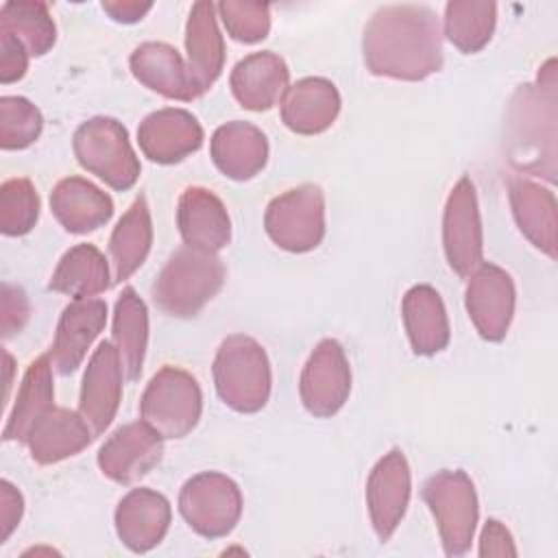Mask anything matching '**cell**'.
Wrapping results in <instances>:
<instances>
[{
	"instance_id": "obj_1",
	"label": "cell",
	"mask_w": 558,
	"mask_h": 558,
	"mask_svg": "<svg viewBox=\"0 0 558 558\" xmlns=\"http://www.w3.org/2000/svg\"><path fill=\"white\" fill-rule=\"evenodd\" d=\"M371 74L423 81L442 65V28L425 4H386L373 13L362 37Z\"/></svg>"
},
{
	"instance_id": "obj_2",
	"label": "cell",
	"mask_w": 558,
	"mask_h": 558,
	"mask_svg": "<svg viewBox=\"0 0 558 558\" xmlns=\"http://www.w3.org/2000/svg\"><path fill=\"white\" fill-rule=\"evenodd\" d=\"M556 59H547L536 83L519 85L504 126L508 161L527 174L556 181V120H558Z\"/></svg>"
},
{
	"instance_id": "obj_3",
	"label": "cell",
	"mask_w": 558,
	"mask_h": 558,
	"mask_svg": "<svg viewBox=\"0 0 558 558\" xmlns=\"http://www.w3.org/2000/svg\"><path fill=\"white\" fill-rule=\"evenodd\" d=\"M225 264L216 253L181 246L153 283L155 305L174 318L196 316L222 288Z\"/></svg>"
},
{
	"instance_id": "obj_4",
	"label": "cell",
	"mask_w": 558,
	"mask_h": 558,
	"mask_svg": "<svg viewBox=\"0 0 558 558\" xmlns=\"http://www.w3.org/2000/svg\"><path fill=\"white\" fill-rule=\"evenodd\" d=\"M214 384L225 405L235 412H259L270 397L272 373L264 347L244 333L227 336L214 357Z\"/></svg>"
},
{
	"instance_id": "obj_5",
	"label": "cell",
	"mask_w": 558,
	"mask_h": 558,
	"mask_svg": "<svg viewBox=\"0 0 558 558\" xmlns=\"http://www.w3.org/2000/svg\"><path fill=\"white\" fill-rule=\"evenodd\" d=\"M74 155L87 172L96 174L113 190H131L140 179V159L131 146L126 129L105 116L85 120L72 137Z\"/></svg>"
},
{
	"instance_id": "obj_6",
	"label": "cell",
	"mask_w": 558,
	"mask_h": 558,
	"mask_svg": "<svg viewBox=\"0 0 558 558\" xmlns=\"http://www.w3.org/2000/svg\"><path fill=\"white\" fill-rule=\"evenodd\" d=\"M203 412V392L194 375L179 366L159 368L144 388L140 416L161 438L187 436Z\"/></svg>"
},
{
	"instance_id": "obj_7",
	"label": "cell",
	"mask_w": 558,
	"mask_h": 558,
	"mask_svg": "<svg viewBox=\"0 0 558 558\" xmlns=\"http://www.w3.org/2000/svg\"><path fill=\"white\" fill-rule=\"evenodd\" d=\"M423 499L436 521L445 554H466L480 517L477 495L471 477L460 469L438 471L423 484Z\"/></svg>"
},
{
	"instance_id": "obj_8",
	"label": "cell",
	"mask_w": 558,
	"mask_h": 558,
	"mask_svg": "<svg viewBox=\"0 0 558 558\" xmlns=\"http://www.w3.org/2000/svg\"><path fill=\"white\" fill-rule=\"evenodd\" d=\"M268 238L283 251L307 253L325 238V194L314 183H303L275 196L264 214Z\"/></svg>"
},
{
	"instance_id": "obj_9",
	"label": "cell",
	"mask_w": 558,
	"mask_h": 558,
	"mask_svg": "<svg viewBox=\"0 0 558 558\" xmlns=\"http://www.w3.org/2000/svg\"><path fill=\"white\" fill-rule=\"evenodd\" d=\"M179 512L196 534L222 538L240 521V486L218 471L196 473L179 490Z\"/></svg>"
},
{
	"instance_id": "obj_10",
	"label": "cell",
	"mask_w": 558,
	"mask_h": 558,
	"mask_svg": "<svg viewBox=\"0 0 558 558\" xmlns=\"http://www.w3.org/2000/svg\"><path fill=\"white\" fill-rule=\"evenodd\" d=\"M442 248L447 264L460 277H469L484 255V233L475 185L460 177L451 187L442 214Z\"/></svg>"
},
{
	"instance_id": "obj_11",
	"label": "cell",
	"mask_w": 558,
	"mask_h": 558,
	"mask_svg": "<svg viewBox=\"0 0 558 558\" xmlns=\"http://www.w3.org/2000/svg\"><path fill=\"white\" fill-rule=\"evenodd\" d=\"M351 392V366L338 340L325 338L310 353L301 379L299 395L305 410L314 416H333Z\"/></svg>"
},
{
	"instance_id": "obj_12",
	"label": "cell",
	"mask_w": 558,
	"mask_h": 558,
	"mask_svg": "<svg viewBox=\"0 0 558 558\" xmlns=\"http://www.w3.org/2000/svg\"><path fill=\"white\" fill-rule=\"evenodd\" d=\"M517 290L512 277L495 264H480L471 275L464 292V305L477 333L488 342L506 338L514 316Z\"/></svg>"
},
{
	"instance_id": "obj_13",
	"label": "cell",
	"mask_w": 558,
	"mask_h": 558,
	"mask_svg": "<svg viewBox=\"0 0 558 558\" xmlns=\"http://www.w3.org/2000/svg\"><path fill=\"white\" fill-rule=\"evenodd\" d=\"M412 493L410 464L401 449L384 453L366 480V506L373 530L381 543L390 541L399 527Z\"/></svg>"
},
{
	"instance_id": "obj_14",
	"label": "cell",
	"mask_w": 558,
	"mask_h": 558,
	"mask_svg": "<svg viewBox=\"0 0 558 558\" xmlns=\"http://www.w3.org/2000/svg\"><path fill=\"white\" fill-rule=\"evenodd\" d=\"M122 377L124 368L113 342H100L85 366L78 395V412L94 436H100L116 418L122 399Z\"/></svg>"
},
{
	"instance_id": "obj_15",
	"label": "cell",
	"mask_w": 558,
	"mask_h": 558,
	"mask_svg": "<svg viewBox=\"0 0 558 558\" xmlns=\"http://www.w3.org/2000/svg\"><path fill=\"white\" fill-rule=\"evenodd\" d=\"M163 453V438L144 421L118 427L98 449V466L105 477L118 484H133L144 477Z\"/></svg>"
},
{
	"instance_id": "obj_16",
	"label": "cell",
	"mask_w": 558,
	"mask_h": 558,
	"mask_svg": "<svg viewBox=\"0 0 558 558\" xmlns=\"http://www.w3.org/2000/svg\"><path fill=\"white\" fill-rule=\"evenodd\" d=\"M137 144L150 161L177 163L201 148L203 126L190 111L163 107L140 122Z\"/></svg>"
},
{
	"instance_id": "obj_17",
	"label": "cell",
	"mask_w": 558,
	"mask_h": 558,
	"mask_svg": "<svg viewBox=\"0 0 558 558\" xmlns=\"http://www.w3.org/2000/svg\"><path fill=\"white\" fill-rule=\"evenodd\" d=\"M107 323V303L100 299H74L61 312L54 340L48 351L59 375L74 373Z\"/></svg>"
},
{
	"instance_id": "obj_18",
	"label": "cell",
	"mask_w": 558,
	"mask_h": 558,
	"mask_svg": "<svg viewBox=\"0 0 558 558\" xmlns=\"http://www.w3.org/2000/svg\"><path fill=\"white\" fill-rule=\"evenodd\" d=\"M170 501L161 493L133 488L116 508V534L133 554H146L163 541L170 527Z\"/></svg>"
},
{
	"instance_id": "obj_19",
	"label": "cell",
	"mask_w": 558,
	"mask_h": 558,
	"mask_svg": "<svg viewBox=\"0 0 558 558\" xmlns=\"http://www.w3.org/2000/svg\"><path fill=\"white\" fill-rule=\"evenodd\" d=\"M177 225L185 246L218 253L231 240V218L225 203L207 187H185L177 205Z\"/></svg>"
},
{
	"instance_id": "obj_20",
	"label": "cell",
	"mask_w": 558,
	"mask_h": 558,
	"mask_svg": "<svg viewBox=\"0 0 558 558\" xmlns=\"http://www.w3.org/2000/svg\"><path fill=\"white\" fill-rule=\"evenodd\" d=\"M187 72L194 89L203 96L220 76L225 65V39L216 20V4L194 2L185 24Z\"/></svg>"
},
{
	"instance_id": "obj_21",
	"label": "cell",
	"mask_w": 558,
	"mask_h": 558,
	"mask_svg": "<svg viewBox=\"0 0 558 558\" xmlns=\"http://www.w3.org/2000/svg\"><path fill=\"white\" fill-rule=\"evenodd\" d=\"M290 70L286 61L270 52H253L235 63L229 76L233 98L248 111H268L281 102L290 87Z\"/></svg>"
},
{
	"instance_id": "obj_22",
	"label": "cell",
	"mask_w": 558,
	"mask_h": 558,
	"mask_svg": "<svg viewBox=\"0 0 558 558\" xmlns=\"http://www.w3.org/2000/svg\"><path fill=\"white\" fill-rule=\"evenodd\" d=\"M281 120L299 135L327 131L340 113V92L323 76H305L290 85L281 98Z\"/></svg>"
},
{
	"instance_id": "obj_23",
	"label": "cell",
	"mask_w": 558,
	"mask_h": 558,
	"mask_svg": "<svg viewBox=\"0 0 558 558\" xmlns=\"http://www.w3.org/2000/svg\"><path fill=\"white\" fill-rule=\"evenodd\" d=\"M214 166L233 181H248L268 161V140L251 122L231 120L220 124L209 144Z\"/></svg>"
},
{
	"instance_id": "obj_24",
	"label": "cell",
	"mask_w": 558,
	"mask_h": 558,
	"mask_svg": "<svg viewBox=\"0 0 558 558\" xmlns=\"http://www.w3.org/2000/svg\"><path fill=\"white\" fill-rule=\"evenodd\" d=\"M508 198L519 231L545 255L556 257L558 246V220L556 196L549 187L525 177L508 179Z\"/></svg>"
},
{
	"instance_id": "obj_25",
	"label": "cell",
	"mask_w": 558,
	"mask_h": 558,
	"mask_svg": "<svg viewBox=\"0 0 558 558\" xmlns=\"http://www.w3.org/2000/svg\"><path fill=\"white\" fill-rule=\"evenodd\" d=\"M133 76L148 89L172 98L190 102L198 98V92L192 85L187 63L179 50L163 41L140 44L129 59Z\"/></svg>"
},
{
	"instance_id": "obj_26",
	"label": "cell",
	"mask_w": 558,
	"mask_h": 558,
	"mask_svg": "<svg viewBox=\"0 0 558 558\" xmlns=\"http://www.w3.org/2000/svg\"><path fill=\"white\" fill-rule=\"evenodd\" d=\"M50 209L70 233H89L113 216V201L107 192L83 177H65L50 192Z\"/></svg>"
},
{
	"instance_id": "obj_27",
	"label": "cell",
	"mask_w": 558,
	"mask_h": 558,
	"mask_svg": "<svg viewBox=\"0 0 558 558\" xmlns=\"http://www.w3.org/2000/svg\"><path fill=\"white\" fill-rule=\"evenodd\" d=\"M94 438L92 427L81 412L52 408L28 434L26 447L37 464H57L81 453Z\"/></svg>"
},
{
	"instance_id": "obj_28",
	"label": "cell",
	"mask_w": 558,
	"mask_h": 558,
	"mask_svg": "<svg viewBox=\"0 0 558 558\" xmlns=\"http://www.w3.org/2000/svg\"><path fill=\"white\" fill-rule=\"evenodd\" d=\"M403 327L416 355H436L449 344V318L440 294L427 286H412L401 303Z\"/></svg>"
},
{
	"instance_id": "obj_29",
	"label": "cell",
	"mask_w": 558,
	"mask_h": 558,
	"mask_svg": "<svg viewBox=\"0 0 558 558\" xmlns=\"http://www.w3.org/2000/svg\"><path fill=\"white\" fill-rule=\"evenodd\" d=\"M52 362L46 355L33 360L22 377L15 403L7 416L2 438L26 442L35 425L54 408V386H52Z\"/></svg>"
},
{
	"instance_id": "obj_30",
	"label": "cell",
	"mask_w": 558,
	"mask_h": 558,
	"mask_svg": "<svg viewBox=\"0 0 558 558\" xmlns=\"http://www.w3.org/2000/svg\"><path fill=\"white\" fill-rule=\"evenodd\" d=\"M153 244V220L146 196H137L122 214L109 238L113 279L126 281L146 259Z\"/></svg>"
},
{
	"instance_id": "obj_31",
	"label": "cell",
	"mask_w": 558,
	"mask_h": 558,
	"mask_svg": "<svg viewBox=\"0 0 558 558\" xmlns=\"http://www.w3.org/2000/svg\"><path fill=\"white\" fill-rule=\"evenodd\" d=\"M111 336L124 368V377L135 381L142 373L148 347V310L133 288H124L116 301Z\"/></svg>"
},
{
	"instance_id": "obj_32",
	"label": "cell",
	"mask_w": 558,
	"mask_h": 558,
	"mask_svg": "<svg viewBox=\"0 0 558 558\" xmlns=\"http://www.w3.org/2000/svg\"><path fill=\"white\" fill-rule=\"evenodd\" d=\"M111 283L109 264L94 244H76L59 259L48 288L74 299H92Z\"/></svg>"
},
{
	"instance_id": "obj_33",
	"label": "cell",
	"mask_w": 558,
	"mask_h": 558,
	"mask_svg": "<svg viewBox=\"0 0 558 558\" xmlns=\"http://www.w3.org/2000/svg\"><path fill=\"white\" fill-rule=\"evenodd\" d=\"M497 4L488 0H451L445 7L442 35L460 52L482 50L495 31Z\"/></svg>"
},
{
	"instance_id": "obj_34",
	"label": "cell",
	"mask_w": 558,
	"mask_h": 558,
	"mask_svg": "<svg viewBox=\"0 0 558 558\" xmlns=\"http://www.w3.org/2000/svg\"><path fill=\"white\" fill-rule=\"evenodd\" d=\"M0 31L13 35L31 57L46 54L57 41V26L46 2L9 0L0 7Z\"/></svg>"
},
{
	"instance_id": "obj_35",
	"label": "cell",
	"mask_w": 558,
	"mask_h": 558,
	"mask_svg": "<svg viewBox=\"0 0 558 558\" xmlns=\"http://www.w3.org/2000/svg\"><path fill=\"white\" fill-rule=\"evenodd\" d=\"M39 218V194L35 185L24 179H7L0 185V231L17 238L26 235Z\"/></svg>"
},
{
	"instance_id": "obj_36",
	"label": "cell",
	"mask_w": 558,
	"mask_h": 558,
	"mask_svg": "<svg viewBox=\"0 0 558 558\" xmlns=\"http://www.w3.org/2000/svg\"><path fill=\"white\" fill-rule=\"evenodd\" d=\"M41 111L24 96L0 98V148L22 150L28 148L41 133Z\"/></svg>"
},
{
	"instance_id": "obj_37",
	"label": "cell",
	"mask_w": 558,
	"mask_h": 558,
	"mask_svg": "<svg viewBox=\"0 0 558 558\" xmlns=\"http://www.w3.org/2000/svg\"><path fill=\"white\" fill-rule=\"evenodd\" d=\"M216 11L227 33L242 44H257L270 31V7L264 2L225 0L216 4Z\"/></svg>"
},
{
	"instance_id": "obj_38",
	"label": "cell",
	"mask_w": 558,
	"mask_h": 558,
	"mask_svg": "<svg viewBox=\"0 0 558 558\" xmlns=\"http://www.w3.org/2000/svg\"><path fill=\"white\" fill-rule=\"evenodd\" d=\"M31 316V303L28 296L24 294L22 288L2 283L0 288V327H2V338L15 336L28 320Z\"/></svg>"
},
{
	"instance_id": "obj_39",
	"label": "cell",
	"mask_w": 558,
	"mask_h": 558,
	"mask_svg": "<svg viewBox=\"0 0 558 558\" xmlns=\"http://www.w3.org/2000/svg\"><path fill=\"white\" fill-rule=\"evenodd\" d=\"M28 50L9 33L0 31V83L20 81L28 70Z\"/></svg>"
},
{
	"instance_id": "obj_40",
	"label": "cell",
	"mask_w": 558,
	"mask_h": 558,
	"mask_svg": "<svg viewBox=\"0 0 558 558\" xmlns=\"http://www.w3.org/2000/svg\"><path fill=\"white\" fill-rule=\"evenodd\" d=\"M24 514L22 493L9 482L0 480V543L9 541Z\"/></svg>"
},
{
	"instance_id": "obj_41",
	"label": "cell",
	"mask_w": 558,
	"mask_h": 558,
	"mask_svg": "<svg viewBox=\"0 0 558 558\" xmlns=\"http://www.w3.org/2000/svg\"><path fill=\"white\" fill-rule=\"evenodd\" d=\"M480 556L488 558V556H499V558H508V556H517V547L512 541V534L508 532V527L497 521V519H488L482 527L480 534Z\"/></svg>"
},
{
	"instance_id": "obj_42",
	"label": "cell",
	"mask_w": 558,
	"mask_h": 558,
	"mask_svg": "<svg viewBox=\"0 0 558 558\" xmlns=\"http://www.w3.org/2000/svg\"><path fill=\"white\" fill-rule=\"evenodd\" d=\"M153 9V2H140V0H105L102 11L122 24H135L140 22L148 11Z\"/></svg>"
},
{
	"instance_id": "obj_43",
	"label": "cell",
	"mask_w": 558,
	"mask_h": 558,
	"mask_svg": "<svg viewBox=\"0 0 558 558\" xmlns=\"http://www.w3.org/2000/svg\"><path fill=\"white\" fill-rule=\"evenodd\" d=\"M2 357H4V397H9V388H11V373H13V357L9 351H2Z\"/></svg>"
}]
</instances>
